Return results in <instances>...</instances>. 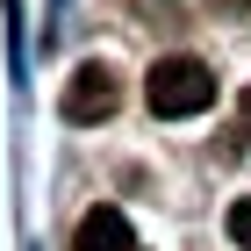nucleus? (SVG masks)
Segmentation results:
<instances>
[{
	"mask_svg": "<svg viewBox=\"0 0 251 251\" xmlns=\"http://www.w3.org/2000/svg\"><path fill=\"white\" fill-rule=\"evenodd\" d=\"M144 100H151V115L187 122V115H201V108H215V72L201 58H158L151 72H144Z\"/></svg>",
	"mask_w": 251,
	"mask_h": 251,
	"instance_id": "obj_1",
	"label": "nucleus"
},
{
	"mask_svg": "<svg viewBox=\"0 0 251 251\" xmlns=\"http://www.w3.org/2000/svg\"><path fill=\"white\" fill-rule=\"evenodd\" d=\"M244 129H251V86H244Z\"/></svg>",
	"mask_w": 251,
	"mask_h": 251,
	"instance_id": "obj_5",
	"label": "nucleus"
},
{
	"mask_svg": "<svg viewBox=\"0 0 251 251\" xmlns=\"http://www.w3.org/2000/svg\"><path fill=\"white\" fill-rule=\"evenodd\" d=\"M223 230H230V244H237V251H251V194H244V201H230Z\"/></svg>",
	"mask_w": 251,
	"mask_h": 251,
	"instance_id": "obj_4",
	"label": "nucleus"
},
{
	"mask_svg": "<svg viewBox=\"0 0 251 251\" xmlns=\"http://www.w3.org/2000/svg\"><path fill=\"white\" fill-rule=\"evenodd\" d=\"M72 251H136V237H129V215L122 208H86L79 215V230H72Z\"/></svg>",
	"mask_w": 251,
	"mask_h": 251,
	"instance_id": "obj_3",
	"label": "nucleus"
},
{
	"mask_svg": "<svg viewBox=\"0 0 251 251\" xmlns=\"http://www.w3.org/2000/svg\"><path fill=\"white\" fill-rule=\"evenodd\" d=\"M65 122H108L122 108V79L108 72V65H79L72 79H65Z\"/></svg>",
	"mask_w": 251,
	"mask_h": 251,
	"instance_id": "obj_2",
	"label": "nucleus"
}]
</instances>
